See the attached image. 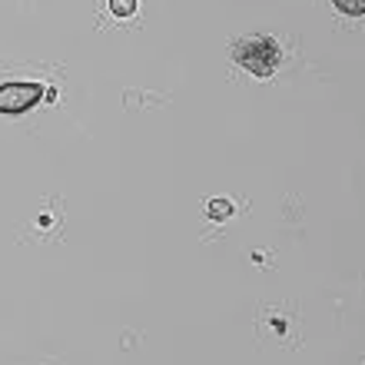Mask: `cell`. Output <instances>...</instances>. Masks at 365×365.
<instances>
[{
  "label": "cell",
  "instance_id": "cell-1",
  "mask_svg": "<svg viewBox=\"0 0 365 365\" xmlns=\"http://www.w3.org/2000/svg\"><path fill=\"white\" fill-rule=\"evenodd\" d=\"M236 60H240L250 73H256V77H269L272 70H276V63H279V47L266 37L246 40V43L236 47Z\"/></svg>",
  "mask_w": 365,
  "mask_h": 365
},
{
  "label": "cell",
  "instance_id": "cell-2",
  "mask_svg": "<svg viewBox=\"0 0 365 365\" xmlns=\"http://www.w3.org/2000/svg\"><path fill=\"white\" fill-rule=\"evenodd\" d=\"M43 87L40 83H4L0 87V113H24L40 103Z\"/></svg>",
  "mask_w": 365,
  "mask_h": 365
},
{
  "label": "cell",
  "instance_id": "cell-3",
  "mask_svg": "<svg viewBox=\"0 0 365 365\" xmlns=\"http://www.w3.org/2000/svg\"><path fill=\"white\" fill-rule=\"evenodd\" d=\"M342 14H349V17H362L365 14V0H332Z\"/></svg>",
  "mask_w": 365,
  "mask_h": 365
},
{
  "label": "cell",
  "instance_id": "cell-4",
  "mask_svg": "<svg viewBox=\"0 0 365 365\" xmlns=\"http://www.w3.org/2000/svg\"><path fill=\"white\" fill-rule=\"evenodd\" d=\"M110 10L116 17H133L136 14V0H110Z\"/></svg>",
  "mask_w": 365,
  "mask_h": 365
},
{
  "label": "cell",
  "instance_id": "cell-5",
  "mask_svg": "<svg viewBox=\"0 0 365 365\" xmlns=\"http://www.w3.org/2000/svg\"><path fill=\"white\" fill-rule=\"evenodd\" d=\"M216 210V216H226V212H230V206H226V202H210V212Z\"/></svg>",
  "mask_w": 365,
  "mask_h": 365
}]
</instances>
